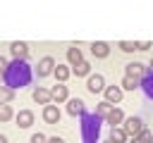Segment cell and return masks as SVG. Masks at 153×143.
Segmentation results:
<instances>
[{"instance_id": "obj_8", "label": "cell", "mask_w": 153, "mask_h": 143, "mask_svg": "<svg viewBox=\"0 0 153 143\" xmlns=\"http://www.w3.org/2000/svg\"><path fill=\"white\" fill-rule=\"evenodd\" d=\"M41 114H43V122H45V124H57L60 117H62V114H60V107L53 105V102H50V105H43V112H41Z\"/></svg>"}, {"instance_id": "obj_6", "label": "cell", "mask_w": 153, "mask_h": 143, "mask_svg": "<svg viewBox=\"0 0 153 143\" xmlns=\"http://www.w3.org/2000/svg\"><path fill=\"white\" fill-rule=\"evenodd\" d=\"M86 88H88V93H103L105 91V76L103 74H91L88 79H86Z\"/></svg>"}, {"instance_id": "obj_7", "label": "cell", "mask_w": 153, "mask_h": 143, "mask_svg": "<svg viewBox=\"0 0 153 143\" xmlns=\"http://www.w3.org/2000/svg\"><path fill=\"white\" fill-rule=\"evenodd\" d=\"M67 114L69 117H84L86 114V105L81 98H69L67 100Z\"/></svg>"}, {"instance_id": "obj_11", "label": "cell", "mask_w": 153, "mask_h": 143, "mask_svg": "<svg viewBox=\"0 0 153 143\" xmlns=\"http://www.w3.org/2000/svg\"><path fill=\"white\" fill-rule=\"evenodd\" d=\"M91 55H93L96 60H105V57L110 55V45H108L105 41H93V43H91Z\"/></svg>"}, {"instance_id": "obj_2", "label": "cell", "mask_w": 153, "mask_h": 143, "mask_svg": "<svg viewBox=\"0 0 153 143\" xmlns=\"http://www.w3.org/2000/svg\"><path fill=\"white\" fill-rule=\"evenodd\" d=\"M79 119H81V124H79L81 143H98V138H100V122L103 119H98L96 112H86Z\"/></svg>"}, {"instance_id": "obj_25", "label": "cell", "mask_w": 153, "mask_h": 143, "mask_svg": "<svg viewBox=\"0 0 153 143\" xmlns=\"http://www.w3.org/2000/svg\"><path fill=\"white\" fill-rule=\"evenodd\" d=\"M129 143H153V133H151L148 129H143V131H141L139 136H134Z\"/></svg>"}, {"instance_id": "obj_15", "label": "cell", "mask_w": 153, "mask_h": 143, "mask_svg": "<svg viewBox=\"0 0 153 143\" xmlns=\"http://www.w3.org/2000/svg\"><path fill=\"white\" fill-rule=\"evenodd\" d=\"M124 119H127V117H124L122 107H112V112L108 114L105 124H110V129H115V126H122V122H124Z\"/></svg>"}, {"instance_id": "obj_23", "label": "cell", "mask_w": 153, "mask_h": 143, "mask_svg": "<svg viewBox=\"0 0 153 143\" xmlns=\"http://www.w3.org/2000/svg\"><path fill=\"white\" fill-rule=\"evenodd\" d=\"M110 138H112L115 143H124L129 136L124 133V129H122V126H115V129H110Z\"/></svg>"}, {"instance_id": "obj_3", "label": "cell", "mask_w": 153, "mask_h": 143, "mask_svg": "<svg viewBox=\"0 0 153 143\" xmlns=\"http://www.w3.org/2000/svg\"><path fill=\"white\" fill-rule=\"evenodd\" d=\"M122 129H124V133H127L129 138H134V136H139L146 126H143V119H141V117H127V119L122 122Z\"/></svg>"}, {"instance_id": "obj_19", "label": "cell", "mask_w": 153, "mask_h": 143, "mask_svg": "<svg viewBox=\"0 0 153 143\" xmlns=\"http://www.w3.org/2000/svg\"><path fill=\"white\" fill-rule=\"evenodd\" d=\"M112 107H115V105H110V102H108V100H100V102H98V105H96V117H98V119H103V122H105V119H108V114H110V112H112Z\"/></svg>"}, {"instance_id": "obj_27", "label": "cell", "mask_w": 153, "mask_h": 143, "mask_svg": "<svg viewBox=\"0 0 153 143\" xmlns=\"http://www.w3.org/2000/svg\"><path fill=\"white\" fill-rule=\"evenodd\" d=\"M31 143H48V136H43V133L38 131V133L31 136Z\"/></svg>"}, {"instance_id": "obj_10", "label": "cell", "mask_w": 153, "mask_h": 143, "mask_svg": "<svg viewBox=\"0 0 153 143\" xmlns=\"http://www.w3.org/2000/svg\"><path fill=\"white\" fill-rule=\"evenodd\" d=\"M103 95H105V100H108L110 105H117V102L122 100V95H124V88H122V86H105Z\"/></svg>"}, {"instance_id": "obj_22", "label": "cell", "mask_w": 153, "mask_h": 143, "mask_svg": "<svg viewBox=\"0 0 153 143\" xmlns=\"http://www.w3.org/2000/svg\"><path fill=\"white\" fill-rule=\"evenodd\" d=\"M72 74H74V76H91V64L84 60V62H79L76 67H72Z\"/></svg>"}, {"instance_id": "obj_18", "label": "cell", "mask_w": 153, "mask_h": 143, "mask_svg": "<svg viewBox=\"0 0 153 143\" xmlns=\"http://www.w3.org/2000/svg\"><path fill=\"white\" fill-rule=\"evenodd\" d=\"M53 76L57 79V83H65V81L72 76V67H67V64H55V72H53Z\"/></svg>"}, {"instance_id": "obj_32", "label": "cell", "mask_w": 153, "mask_h": 143, "mask_svg": "<svg viewBox=\"0 0 153 143\" xmlns=\"http://www.w3.org/2000/svg\"><path fill=\"white\" fill-rule=\"evenodd\" d=\"M105 143H115V141H112V138H108V141H105Z\"/></svg>"}, {"instance_id": "obj_34", "label": "cell", "mask_w": 153, "mask_h": 143, "mask_svg": "<svg viewBox=\"0 0 153 143\" xmlns=\"http://www.w3.org/2000/svg\"><path fill=\"white\" fill-rule=\"evenodd\" d=\"M0 81H2V72H0Z\"/></svg>"}, {"instance_id": "obj_4", "label": "cell", "mask_w": 153, "mask_h": 143, "mask_svg": "<svg viewBox=\"0 0 153 143\" xmlns=\"http://www.w3.org/2000/svg\"><path fill=\"white\" fill-rule=\"evenodd\" d=\"M10 55H12V60H29L31 48H29V43H24V41H12V43H10Z\"/></svg>"}, {"instance_id": "obj_17", "label": "cell", "mask_w": 153, "mask_h": 143, "mask_svg": "<svg viewBox=\"0 0 153 143\" xmlns=\"http://www.w3.org/2000/svg\"><path fill=\"white\" fill-rule=\"evenodd\" d=\"M141 91L146 93L148 100H153V69H148V72L143 74V79H141Z\"/></svg>"}, {"instance_id": "obj_12", "label": "cell", "mask_w": 153, "mask_h": 143, "mask_svg": "<svg viewBox=\"0 0 153 143\" xmlns=\"http://www.w3.org/2000/svg\"><path fill=\"white\" fill-rule=\"evenodd\" d=\"M14 122H17L19 129H29V126L33 124V112H31V110H19V112L14 114Z\"/></svg>"}, {"instance_id": "obj_9", "label": "cell", "mask_w": 153, "mask_h": 143, "mask_svg": "<svg viewBox=\"0 0 153 143\" xmlns=\"http://www.w3.org/2000/svg\"><path fill=\"white\" fill-rule=\"evenodd\" d=\"M50 95H53V102H67L69 100V88L65 86V83H55L53 88H50Z\"/></svg>"}, {"instance_id": "obj_31", "label": "cell", "mask_w": 153, "mask_h": 143, "mask_svg": "<svg viewBox=\"0 0 153 143\" xmlns=\"http://www.w3.org/2000/svg\"><path fill=\"white\" fill-rule=\"evenodd\" d=\"M0 143H7V136H2V133H0Z\"/></svg>"}, {"instance_id": "obj_1", "label": "cell", "mask_w": 153, "mask_h": 143, "mask_svg": "<svg viewBox=\"0 0 153 143\" xmlns=\"http://www.w3.org/2000/svg\"><path fill=\"white\" fill-rule=\"evenodd\" d=\"M31 79H33V72H31V67H29L26 60H10L7 69L2 72V83L10 86V88H14V91L29 86Z\"/></svg>"}, {"instance_id": "obj_30", "label": "cell", "mask_w": 153, "mask_h": 143, "mask_svg": "<svg viewBox=\"0 0 153 143\" xmlns=\"http://www.w3.org/2000/svg\"><path fill=\"white\" fill-rule=\"evenodd\" d=\"M48 143H65V138H62V136H50Z\"/></svg>"}, {"instance_id": "obj_28", "label": "cell", "mask_w": 153, "mask_h": 143, "mask_svg": "<svg viewBox=\"0 0 153 143\" xmlns=\"http://www.w3.org/2000/svg\"><path fill=\"white\" fill-rule=\"evenodd\" d=\"M151 48V41H139L136 43V50H148Z\"/></svg>"}, {"instance_id": "obj_13", "label": "cell", "mask_w": 153, "mask_h": 143, "mask_svg": "<svg viewBox=\"0 0 153 143\" xmlns=\"http://www.w3.org/2000/svg\"><path fill=\"white\" fill-rule=\"evenodd\" d=\"M148 72V67H143L141 62H129L124 67V74L127 76H134V79H143V74Z\"/></svg>"}, {"instance_id": "obj_5", "label": "cell", "mask_w": 153, "mask_h": 143, "mask_svg": "<svg viewBox=\"0 0 153 143\" xmlns=\"http://www.w3.org/2000/svg\"><path fill=\"white\" fill-rule=\"evenodd\" d=\"M53 72H55V60H53L50 55L41 57L38 64H36V74H38V79H45V76H50Z\"/></svg>"}, {"instance_id": "obj_14", "label": "cell", "mask_w": 153, "mask_h": 143, "mask_svg": "<svg viewBox=\"0 0 153 143\" xmlns=\"http://www.w3.org/2000/svg\"><path fill=\"white\" fill-rule=\"evenodd\" d=\"M31 98H33V102H38V105H50L53 102V95H50V91L48 88H33V93H31Z\"/></svg>"}, {"instance_id": "obj_33", "label": "cell", "mask_w": 153, "mask_h": 143, "mask_svg": "<svg viewBox=\"0 0 153 143\" xmlns=\"http://www.w3.org/2000/svg\"><path fill=\"white\" fill-rule=\"evenodd\" d=\"M151 69H153V60H151Z\"/></svg>"}, {"instance_id": "obj_24", "label": "cell", "mask_w": 153, "mask_h": 143, "mask_svg": "<svg viewBox=\"0 0 153 143\" xmlns=\"http://www.w3.org/2000/svg\"><path fill=\"white\" fill-rule=\"evenodd\" d=\"M14 119V110H12V105H0V122L5 124V122H12Z\"/></svg>"}, {"instance_id": "obj_26", "label": "cell", "mask_w": 153, "mask_h": 143, "mask_svg": "<svg viewBox=\"0 0 153 143\" xmlns=\"http://www.w3.org/2000/svg\"><path fill=\"white\" fill-rule=\"evenodd\" d=\"M117 48H120L122 52H134V50H136V43H131V41H120Z\"/></svg>"}, {"instance_id": "obj_16", "label": "cell", "mask_w": 153, "mask_h": 143, "mask_svg": "<svg viewBox=\"0 0 153 143\" xmlns=\"http://www.w3.org/2000/svg\"><path fill=\"white\" fill-rule=\"evenodd\" d=\"M67 62H69V67H76L79 62H84V52H81V48L69 45V48H67Z\"/></svg>"}, {"instance_id": "obj_29", "label": "cell", "mask_w": 153, "mask_h": 143, "mask_svg": "<svg viewBox=\"0 0 153 143\" xmlns=\"http://www.w3.org/2000/svg\"><path fill=\"white\" fill-rule=\"evenodd\" d=\"M7 64H10V62H7V57H2V55H0V72H5V69H7Z\"/></svg>"}, {"instance_id": "obj_20", "label": "cell", "mask_w": 153, "mask_h": 143, "mask_svg": "<svg viewBox=\"0 0 153 143\" xmlns=\"http://www.w3.org/2000/svg\"><path fill=\"white\" fill-rule=\"evenodd\" d=\"M14 93H17L14 88H10V86L2 83V86H0V105H10V102L14 100Z\"/></svg>"}, {"instance_id": "obj_21", "label": "cell", "mask_w": 153, "mask_h": 143, "mask_svg": "<svg viewBox=\"0 0 153 143\" xmlns=\"http://www.w3.org/2000/svg\"><path fill=\"white\" fill-rule=\"evenodd\" d=\"M124 91H136V88H141V79H134V76H122V83H120Z\"/></svg>"}]
</instances>
